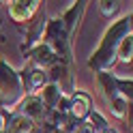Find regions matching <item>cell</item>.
Listing matches in <instances>:
<instances>
[{"label":"cell","mask_w":133,"mask_h":133,"mask_svg":"<svg viewBox=\"0 0 133 133\" xmlns=\"http://www.w3.org/2000/svg\"><path fill=\"white\" fill-rule=\"evenodd\" d=\"M90 110H92V97H90L88 92L75 90V92L69 97V110H66V114H69L77 124H82L86 120V116L90 114Z\"/></svg>","instance_id":"9"},{"label":"cell","mask_w":133,"mask_h":133,"mask_svg":"<svg viewBox=\"0 0 133 133\" xmlns=\"http://www.w3.org/2000/svg\"><path fill=\"white\" fill-rule=\"evenodd\" d=\"M129 107H131V101H129V99H124V97H114L112 101H107V110H110L112 116H114V118H118V120H127Z\"/></svg>","instance_id":"12"},{"label":"cell","mask_w":133,"mask_h":133,"mask_svg":"<svg viewBox=\"0 0 133 133\" xmlns=\"http://www.w3.org/2000/svg\"><path fill=\"white\" fill-rule=\"evenodd\" d=\"M43 2L41 0H11L9 2V17L15 24H28L39 15V11L43 9L41 6Z\"/></svg>","instance_id":"4"},{"label":"cell","mask_w":133,"mask_h":133,"mask_svg":"<svg viewBox=\"0 0 133 133\" xmlns=\"http://www.w3.org/2000/svg\"><path fill=\"white\" fill-rule=\"evenodd\" d=\"M26 62H30L32 66H37V69L47 71L49 66H54L56 62H60V60H58V58L54 56V52H52V49H49L45 43H39L35 49H30V52H28Z\"/></svg>","instance_id":"11"},{"label":"cell","mask_w":133,"mask_h":133,"mask_svg":"<svg viewBox=\"0 0 133 133\" xmlns=\"http://www.w3.org/2000/svg\"><path fill=\"white\" fill-rule=\"evenodd\" d=\"M84 124H88L90 129H92L95 133H99V131H103V129H107L110 127V122H107V118L99 112V110H90V114L86 116V120H84Z\"/></svg>","instance_id":"14"},{"label":"cell","mask_w":133,"mask_h":133,"mask_svg":"<svg viewBox=\"0 0 133 133\" xmlns=\"http://www.w3.org/2000/svg\"><path fill=\"white\" fill-rule=\"evenodd\" d=\"M41 43H45L49 49H52L54 56H56L60 62L69 64V66L73 64V47H71L73 43H71V39L66 37V32H64V28H62L60 17H52V19H47Z\"/></svg>","instance_id":"2"},{"label":"cell","mask_w":133,"mask_h":133,"mask_svg":"<svg viewBox=\"0 0 133 133\" xmlns=\"http://www.w3.org/2000/svg\"><path fill=\"white\" fill-rule=\"evenodd\" d=\"M47 79H49V84L60 88V92L64 97H71L75 92V82H73L71 66L64 64V62H56L54 66H49L47 69Z\"/></svg>","instance_id":"6"},{"label":"cell","mask_w":133,"mask_h":133,"mask_svg":"<svg viewBox=\"0 0 133 133\" xmlns=\"http://www.w3.org/2000/svg\"><path fill=\"white\" fill-rule=\"evenodd\" d=\"M86 9H88V2H86V0H79V2H73L62 15H58L60 22H62V28H64V32H66V37L71 39V43H73V37H75V32H77V28H79L82 19H84Z\"/></svg>","instance_id":"7"},{"label":"cell","mask_w":133,"mask_h":133,"mask_svg":"<svg viewBox=\"0 0 133 133\" xmlns=\"http://www.w3.org/2000/svg\"><path fill=\"white\" fill-rule=\"evenodd\" d=\"M45 24H47V15H45V6H43V9L39 11V15L28 24L26 43H22V47H19L24 54H28L30 49H35V47L41 43V39H43V30H45Z\"/></svg>","instance_id":"10"},{"label":"cell","mask_w":133,"mask_h":133,"mask_svg":"<svg viewBox=\"0 0 133 133\" xmlns=\"http://www.w3.org/2000/svg\"><path fill=\"white\" fill-rule=\"evenodd\" d=\"M15 112L22 114L24 118L32 120L37 127L45 120V114H47V110L43 107V103H41V99L37 95H24L22 101L17 103V107H15Z\"/></svg>","instance_id":"8"},{"label":"cell","mask_w":133,"mask_h":133,"mask_svg":"<svg viewBox=\"0 0 133 133\" xmlns=\"http://www.w3.org/2000/svg\"><path fill=\"white\" fill-rule=\"evenodd\" d=\"M131 56H133V35L124 37L120 43H118V49H116V64H131Z\"/></svg>","instance_id":"13"},{"label":"cell","mask_w":133,"mask_h":133,"mask_svg":"<svg viewBox=\"0 0 133 133\" xmlns=\"http://www.w3.org/2000/svg\"><path fill=\"white\" fill-rule=\"evenodd\" d=\"M4 129V120H2V114H0V131Z\"/></svg>","instance_id":"16"},{"label":"cell","mask_w":133,"mask_h":133,"mask_svg":"<svg viewBox=\"0 0 133 133\" xmlns=\"http://www.w3.org/2000/svg\"><path fill=\"white\" fill-rule=\"evenodd\" d=\"M17 73H19L22 90H24L26 95H37L45 84H49V79H47V71L37 69V66H32L30 62H26V64H24V69L17 71Z\"/></svg>","instance_id":"5"},{"label":"cell","mask_w":133,"mask_h":133,"mask_svg":"<svg viewBox=\"0 0 133 133\" xmlns=\"http://www.w3.org/2000/svg\"><path fill=\"white\" fill-rule=\"evenodd\" d=\"M22 97H24V90H22L19 73L4 58H0V103H2V110L13 112L22 101Z\"/></svg>","instance_id":"3"},{"label":"cell","mask_w":133,"mask_h":133,"mask_svg":"<svg viewBox=\"0 0 133 133\" xmlns=\"http://www.w3.org/2000/svg\"><path fill=\"white\" fill-rule=\"evenodd\" d=\"M99 4V11H101V15L103 17H114L116 13H118V9H120V4L118 2H105V0H101V2H97Z\"/></svg>","instance_id":"15"},{"label":"cell","mask_w":133,"mask_h":133,"mask_svg":"<svg viewBox=\"0 0 133 133\" xmlns=\"http://www.w3.org/2000/svg\"><path fill=\"white\" fill-rule=\"evenodd\" d=\"M131 35V13L122 15L120 19L112 22V26L103 32L101 43L92 52V56L88 58V66L95 73H103V71H112L116 66V49L118 43Z\"/></svg>","instance_id":"1"}]
</instances>
